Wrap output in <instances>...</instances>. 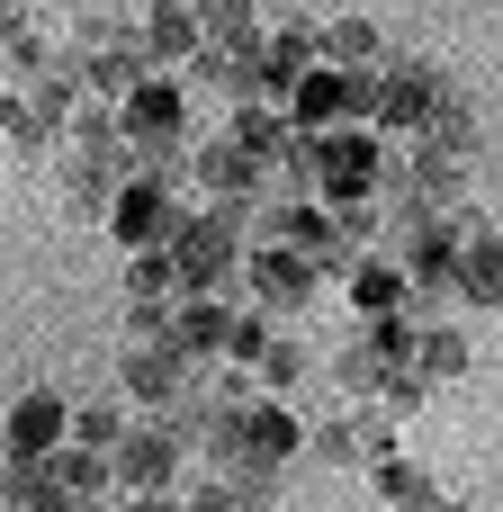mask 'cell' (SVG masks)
<instances>
[{
    "label": "cell",
    "instance_id": "1",
    "mask_svg": "<svg viewBox=\"0 0 503 512\" xmlns=\"http://www.w3.org/2000/svg\"><path fill=\"white\" fill-rule=\"evenodd\" d=\"M270 171H279V189H297V198H315V207H342V198H369L378 144L351 135V126H333V135H288V144L270 153Z\"/></svg>",
    "mask_w": 503,
    "mask_h": 512
},
{
    "label": "cell",
    "instance_id": "2",
    "mask_svg": "<svg viewBox=\"0 0 503 512\" xmlns=\"http://www.w3.org/2000/svg\"><path fill=\"white\" fill-rule=\"evenodd\" d=\"M180 216H189V207H180V180H153V171H126L117 198H108V234H117L126 252H153Z\"/></svg>",
    "mask_w": 503,
    "mask_h": 512
},
{
    "label": "cell",
    "instance_id": "3",
    "mask_svg": "<svg viewBox=\"0 0 503 512\" xmlns=\"http://www.w3.org/2000/svg\"><path fill=\"white\" fill-rule=\"evenodd\" d=\"M234 279L252 288V306H261V315H297V306L315 297V261H306V252H288V243H243Z\"/></svg>",
    "mask_w": 503,
    "mask_h": 512
},
{
    "label": "cell",
    "instance_id": "4",
    "mask_svg": "<svg viewBox=\"0 0 503 512\" xmlns=\"http://www.w3.org/2000/svg\"><path fill=\"white\" fill-rule=\"evenodd\" d=\"M108 477L126 486V495H180V441L162 432V423H126L117 432V450H108Z\"/></svg>",
    "mask_w": 503,
    "mask_h": 512
},
{
    "label": "cell",
    "instance_id": "5",
    "mask_svg": "<svg viewBox=\"0 0 503 512\" xmlns=\"http://www.w3.org/2000/svg\"><path fill=\"white\" fill-rule=\"evenodd\" d=\"M432 90H441V72H432V63H378V72H369V126L414 135V126H423V108H432Z\"/></svg>",
    "mask_w": 503,
    "mask_h": 512
},
{
    "label": "cell",
    "instance_id": "6",
    "mask_svg": "<svg viewBox=\"0 0 503 512\" xmlns=\"http://www.w3.org/2000/svg\"><path fill=\"white\" fill-rule=\"evenodd\" d=\"M189 189H207V198H270V162L243 153L234 135H216V144H189Z\"/></svg>",
    "mask_w": 503,
    "mask_h": 512
},
{
    "label": "cell",
    "instance_id": "7",
    "mask_svg": "<svg viewBox=\"0 0 503 512\" xmlns=\"http://www.w3.org/2000/svg\"><path fill=\"white\" fill-rule=\"evenodd\" d=\"M135 45H144V72H153V81H180V63H189L207 36H198L189 0H153V9L135 18Z\"/></svg>",
    "mask_w": 503,
    "mask_h": 512
},
{
    "label": "cell",
    "instance_id": "8",
    "mask_svg": "<svg viewBox=\"0 0 503 512\" xmlns=\"http://www.w3.org/2000/svg\"><path fill=\"white\" fill-rule=\"evenodd\" d=\"M279 108H288V135H333V126H351V72H324L315 63V72L288 81Z\"/></svg>",
    "mask_w": 503,
    "mask_h": 512
},
{
    "label": "cell",
    "instance_id": "9",
    "mask_svg": "<svg viewBox=\"0 0 503 512\" xmlns=\"http://www.w3.org/2000/svg\"><path fill=\"white\" fill-rule=\"evenodd\" d=\"M414 144H423V153H441V162H468V153L486 144V117H477V99L441 81V90H432V108H423V126H414Z\"/></svg>",
    "mask_w": 503,
    "mask_h": 512
},
{
    "label": "cell",
    "instance_id": "10",
    "mask_svg": "<svg viewBox=\"0 0 503 512\" xmlns=\"http://www.w3.org/2000/svg\"><path fill=\"white\" fill-rule=\"evenodd\" d=\"M117 387L135 396V405H180L189 396V360L180 351H162V342H126V360H117Z\"/></svg>",
    "mask_w": 503,
    "mask_h": 512
},
{
    "label": "cell",
    "instance_id": "11",
    "mask_svg": "<svg viewBox=\"0 0 503 512\" xmlns=\"http://www.w3.org/2000/svg\"><path fill=\"white\" fill-rule=\"evenodd\" d=\"M225 333H234V306H225V297H171L162 351H180V360H225Z\"/></svg>",
    "mask_w": 503,
    "mask_h": 512
},
{
    "label": "cell",
    "instance_id": "12",
    "mask_svg": "<svg viewBox=\"0 0 503 512\" xmlns=\"http://www.w3.org/2000/svg\"><path fill=\"white\" fill-rule=\"evenodd\" d=\"M495 225H459V243H450V288L468 297V306H495L503 297V270H495Z\"/></svg>",
    "mask_w": 503,
    "mask_h": 512
},
{
    "label": "cell",
    "instance_id": "13",
    "mask_svg": "<svg viewBox=\"0 0 503 512\" xmlns=\"http://www.w3.org/2000/svg\"><path fill=\"white\" fill-rule=\"evenodd\" d=\"M297 72H315V27H270V36L252 45V81H261V99H288Z\"/></svg>",
    "mask_w": 503,
    "mask_h": 512
},
{
    "label": "cell",
    "instance_id": "14",
    "mask_svg": "<svg viewBox=\"0 0 503 512\" xmlns=\"http://www.w3.org/2000/svg\"><path fill=\"white\" fill-rule=\"evenodd\" d=\"M63 423H72V405H63L54 387H27V396L9 405V459H45V450L63 441Z\"/></svg>",
    "mask_w": 503,
    "mask_h": 512
},
{
    "label": "cell",
    "instance_id": "15",
    "mask_svg": "<svg viewBox=\"0 0 503 512\" xmlns=\"http://www.w3.org/2000/svg\"><path fill=\"white\" fill-rule=\"evenodd\" d=\"M315 63L324 72H378L387 63V36L369 18H333V27H315Z\"/></svg>",
    "mask_w": 503,
    "mask_h": 512
},
{
    "label": "cell",
    "instance_id": "16",
    "mask_svg": "<svg viewBox=\"0 0 503 512\" xmlns=\"http://www.w3.org/2000/svg\"><path fill=\"white\" fill-rule=\"evenodd\" d=\"M369 486H378V504H387V512H441V486H432V468H414L405 450H387V459L369 468Z\"/></svg>",
    "mask_w": 503,
    "mask_h": 512
},
{
    "label": "cell",
    "instance_id": "17",
    "mask_svg": "<svg viewBox=\"0 0 503 512\" xmlns=\"http://www.w3.org/2000/svg\"><path fill=\"white\" fill-rule=\"evenodd\" d=\"M117 180H126V162H72V180H63V216H72V225H108Z\"/></svg>",
    "mask_w": 503,
    "mask_h": 512
},
{
    "label": "cell",
    "instance_id": "18",
    "mask_svg": "<svg viewBox=\"0 0 503 512\" xmlns=\"http://www.w3.org/2000/svg\"><path fill=\"white\" fill-rule=\"evenodd\" d=\"M342 288H351L360 324H369V315H396V306H405V270H396V261H369V252L342 270Z\"/></svg>",
    "mask_w": 503,
    "mask_h": 512
},
{
    "label": "cell",
    "instance_id": "19",
    "mask_svg": "<svg viewBox=\"0 0 503 512\" xmlns=\"http://www.w3.org/2000/svg\"><path fill=\"white\" fill-rule=\"evenodd\" d=\"M36 468L54 477V495H108V486H117V477H108V450H81V441H72V450L54 441Z\"/></svg>",
    "mask_w": 503,
    "mask_h": 512
},
{
    "label": "cell",
    "instance_id": "20",
    "mask_svg": "<svg viewBox=\"0 0 503 512\" xmlns=\"http://www.w3.org/2000/svg\"><path fill=\"white\" fill-rule=\"evenodd\" d=\"M189 18H198V36L207 45H261V18H252V0H189Z\"/></svg>",
    "mask_w": 503,
    "mask_h": 512
},
{
    "label": "cell",
    "instance_id": "21",
    "mask_svg": "<svg viewBox=\"0 0 503 512\" xmlns=\"http://www.w3.org/2000/svg\"><path fill=\"white\" fill-rule=\"evenodd\" d=\"M225 135H234V144H243V153H261V162H270V153H279V144H288V108H279V99H243V108H234V126H225Z\"/></svg>",
    "mask_w": 503,
    "mask_h": 512
},
{
    "label": "cell",
    "instance_id": "22",
    "mask_svg": "<svg viewBox=\"0 0 503 512\" xmlns=\"http://www.w3.org/2000/svg\"><path fill=\"white\" fill-rule=\"evenodd\" d=\"M468 360H477L468 333H450V324H441V333H432V324L414 333V378H468Z\"/></svg>",
    "mask_w": 503,
    "mask_h": 512
},
{
    "label": "cell",
    "instance_id": "23",
    "mask_svg": "<svg viewBox=\"0 0 503 512\" xmlns=\"http://www.w3.org/2000/svg\"><path fill=\"white\" fill-rule=\"evenodd\" d=\"M252 369H261V396H288V387H306V369H315V351H306V342H288V333H270Z\"/></svg>",
    "mask_w": 503,
    "mask_h": 512
},
{
    "label": "cell",
    "instance_id": "24",
    "mask_svg": "<svg viewBox=\"0 0 503 512\" xmlns=\"http://www.w3.org/2000/svg\"><path fill=\"white\" fill-rule=\"evenodd\" d=\"M414 333H423V324H414L405 306H396V315H369V324H360V342H369L387 369H414Z\"/></svg>",
    "mask_w": 503,
    "mask_h": 512
},
{
    "label": "cell",
    "instance_id": "25",
    "mask_svg": "<svg viewBox=\"0 0 503 512\" xmlns=\"http://www.w3.org/2000/svg\"><path fill=\"white\" fill-rule=\"evenodd\" d=\"M378 378H387V360H378L369 342L333 351V387H342V396H360V405H369V396H378Z\"/></svg>",
    "mask_w": 503,
    "mask_h": 512
},
{
    "label": "cell",
    "instance_id": "26",
    "mask_svg": "<svg viewBox=\"0 0 503 512\" xmlns=\"http://www.w3.org/2000/svg\"><path fill=\"white\" fill-rule=\"evenodd\" d=\"M63 432H72L81 450H117V432H126V414H117V405H81V414H72Z\"/></svg>",
    "mask_w": 503,
    "mask_h": 512
},
{
    "label": "cell",
    "instance_id": "27",
    "mask_svg": "<svg viewBox=\"0 0 503 512\" xmlns=\"http://www.w3.org/2000/svg\"><path fill=\"white\" fill-rule=\"evenodd\" d=\"M351 441H360V459H387V450H396V414L369 396V405L351 414Z\"/></svg>",
    "mask_w": 503,
    "mask_h": 512
},
{
    "label": "cell",
    "instance_id": "28",
    "mask_svg": "<svg viewBox=\"0 0 503 512\" xmlns=\"http://www.w3.org/2000/svg\"><path fill=\"white\" fill-rule=\"evenodd\" d=\"M126 297H171V261H162V243H153V252H126Z\"/></svg>",
    "mask_w": 503,
    "mask_h": 512
},
{
    "label": "cell",
    "instance_id": "29",
    "mask_svg": "<svg viewBox=\"0 0 503 512\" xmlns=\"http://www.w3.org/2000/svg\"><path fill=\"white\" fill-rule=\"evenodd\" d=\"M117 324H126V342H162L171 333V297H126Z\"/></svg>",
    "mask_w": 503,
    "mask_h": 512
},
{
    "label": "cell",
    "instance_id": "30",
    "mask_svg": "<svg viewBox=\"0 0 503 512\" xmlns=\"http://www.w3.org/2000/svg\"><path fill=\"white\" fill-rule=\"evenodd\" d=\"M306 450H315V459H324V468H351V459H360V441H351V423H342V414H324V423H315V441H306Z\"/></svg>",
    "mask_w": 503,
    "mask_h": 512
},
{
    "label": "cell",
    "instance_id": "31",
    "mask_svg": "<svg viewBox=\"0 0 503 512\" xmlns=\"http://www.w3.org/2000/svg\"><path fill=\"white\" fill-rule=\"evenodd\" d=\"M180 512H243V504H234V495H225V477L207 468V477H198V486L180 495Z\"/></svg>",
    "mask_w": 503,
    "mask_h": 512
},
{
    "label": "cell",
    "instance_id": "32",
    "mask_svg": "<svg viewBox=\"0 0 503 512\" xmlns=\"http://www.w3.org/2000/svg\"><path fill=\"white\" fill-rule=\"evenodd\" d=\"M126 512H180V495H126Z\"/></svg>",
    "mask_w": 503,
    "mask_h": 512
},
{
    "label": "cell",
    "instance_id": "33",
    "mask_svg": "<svg viewBox=\"0 0 503 512\" xmlns=\"http://www.w3.org/2000/svg\"><path fill=\"white\" fill-rule=\"evenodd\" d=\"M9 9H27V0H0V18H9Z\"/></svg>",
    "mask_w": 503,
    "mask_h": 512
},
{
    "label": "cell",
    "instance_id": "34",
    "mask_svg": "<svg viewBox=\"0 0 503 512\" xmlns=\"http://www.w3.org/2000/svg\"><path fill=\"white\" fill-rule=\"evenodd\" d=\"M441 512H477V504H441Z\"/></svg>",
    "mask_w": 503,
    "mask_h": 512
}]
</instances>
